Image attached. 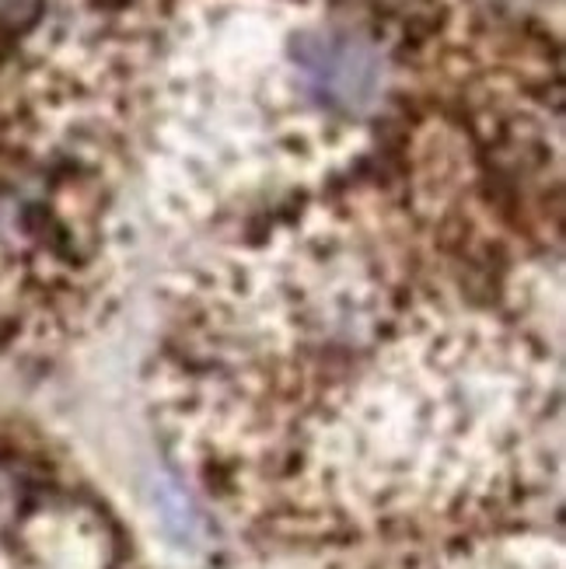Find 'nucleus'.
Instances as JSON below:
<instances>
[{
	"label": "nucleus",
	"instance_id": "2",
	"mask_svg": "<svg viewBox=\"0 0 566 569\" xmlns=\"http://www.w3.org/2000/svg\"><path fill=\"white\" fill-rule=\"evenodd\" d=\"M18 500H21L18 482H14V476L8 472V468L0 465V535L11 528L14 513H18Z\"/></svg>",
	"mask_w": 566,
	"mask_h": 569
},
{
	"label": "nucleus",
	"instance_id": "1",
	"mask_svg": "<svg viewBox=\"0 0 566 569\" xmlns=\"http://www.w3.org/2000/svg\"><path fill=\"white\" fill-rule=\"evenodd\" d=\"M301 78L315 98L342 112H364L381 94V57L350 32H318L298 46Z\"/></svg>",
	"mask_w": 566,
	"mask_h": 569
}]
</instances>
